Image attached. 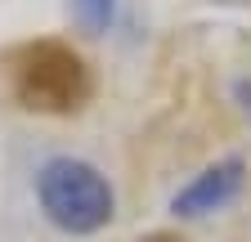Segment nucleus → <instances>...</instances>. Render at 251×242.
I'll use <instances>...</instances> for the list:
<instances>
[{"instance_id":"f257e3e1","label":"nucleus","mask_w":251,"mask_h":242,"mask_svg":"<svg viewBox=\"0 0 251 242\" xmlns=\"http://www.w3.org/2000/svg\"><path fill=\"white\" fill-rule=\"evenodd\" d=\"M0 72H5V85L18 108L27 112H76L90 103L94 95V76L85 68V58L68 45V41H23L14 45L5 58H0Z\"/></svg>"},{"instance_id":"f03ea898","label":"nucleus","mask_w":251,"mask_h":242,"mask_svg":"<svg viewBox=\"0 0 251 242\" xmlns=\"http://www.w3.org/2000/svg\"><path fill=\"white\" fill-rule=\"evenodd\" d=\"M36 197L50 224L63 233H99L112 220V184L99 166H90L81 157H54L36 175Z\"/></svg>"},{"instance_id":"7ed1b4c3","label":"nucleus","mask_w":251,"mask_h":242,"mask_svg":"<svg viewBox=\"0 0 251 242\" xmlns=\"http://www.w3.org/2000/svg\"><path fill=\"white\" fill-rule=\"evenodd\" d=\"M247 184V162L242 157H225L206 166L193 184H184L175 197H171V211L179 220H198V216H211V211H225Z\"/></svg>"},{"instance_id":"20e7f679","label":"nucleus","mask_w":251,"mask_h":242,"mask_svg":"<svg viewBox=\"0 0 251 242\" xmlns=\"http://www.w3.org/2000/svg\"><path fill=\"white\" fill-rule=\"evenodd\" d=\"M112 5H117V0H72V9H76V23L85 27L90 36L108 32V23H112Z\"/></svg>"},{"instance_id":"39448f33","label":"nucleus","mask_w":251,"mask_h":242,"mask_svg":"<svg viewBox=\"0 0 251 242\" xmlns=\"http://www.w3.org/2000/svg\"><path fill=\"white\" fill-rule=\"evenodd\" d=\"M233 95H238V103H242V112L251 117V76H242V81L233 85Z\"/></svg>"},{"instance_id":"423d86ee","label":"nucleus","mask_w":251,"mask_h":242,"mask_svg":"<svg viewBox=\"0 0 251 242\" xmlns=\"http://www.w3.org/2000/svg\"><path fill=\"white\" fill-rule=\"evenodd\" d=\"M139 242H188V238H179V233H148V238H139Z\"/></svg>"}]
</instances>
